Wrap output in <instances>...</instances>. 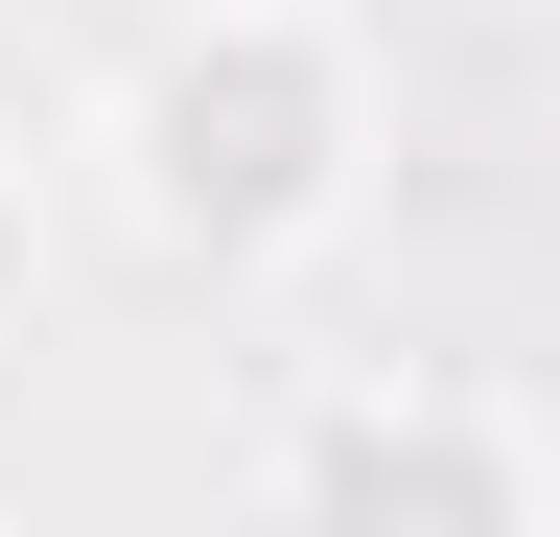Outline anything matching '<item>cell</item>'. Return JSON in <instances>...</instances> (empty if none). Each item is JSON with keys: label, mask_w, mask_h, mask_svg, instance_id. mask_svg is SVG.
I'll use <instances>...</instances> for the list:
<instances>
[{"label": "cell", "mask_w": 560, "mask_h": 537, "mask_svg": "<svg viewBox=\"0 0 560 537\" xmlns=\"http://www.w3.org/2000/svg\"><path fill=\"white\" fill-rule=\"evenodd\" d=\"M47 257H70V187H47V141H0V327L47 304Z\"/></svg>", "instance_id": "3"}, {"label": "cell", "mask_w": 560, "mask_h": 537, "mask_svg": "<svg viewBox=\"0 0 560 537\" xmlns=\"http://www.w3.org/2000/svg\"><path fill=\"white\" fill-rule=\"evenodd\" d=\"M374 164H397L374 0H187L94 94V211L164 257V281H304V257H350Z\"/></svg>", "instance_id": "1"}, {"label": "cell", "mask_w": 560, "mask_h": 537, "mask_svg": "<svg viewBox=\"0 0 560 537\" xmlns=\"http://www.w3.org/2000/svg\"><path fill=\"white\" fill-rule=\"evenodd\" d=\"M234 491L257 514H467V537H537L560 514V421L514 374H304Z\"/></svg>", "instance_id": "2"}]
</instances>
